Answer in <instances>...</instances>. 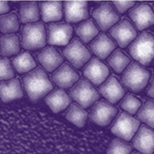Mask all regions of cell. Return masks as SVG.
<instances>
[{
	"label": "cell",
	"instance_id": "cell-1",
	"mask_svg": "<svg viewBox=\"0 0 154 154\" xmlns=\"http://www.w3.org/2000/svg\"><path fill=\"white\" fill-rule=\"evenodd\" d=\"M22 88L32 102L45 97L54 90V85L42 69H35L22 77Z\"/></svg>",
	"mask_w": 154,
	"mask_h": 154
},
{
	"label": "cell",
	"instance_id": "cell-2",
	"mask_svg": "<svg viewBox=\"0 0 154 154\" xmlns=\"http://www.w3.org/2000/svg\"><path fill=\"white\" fill-rule=\"evenodd\" d=\"M152 72L150 69L140 65L139 63H131L120 77L119 83L131 93L140 94L146 89L151 79Z\"/></svg>",
	"mask_w": 154,
	"mask_h": 154
},
{
	"label": "cell",
	"instance_id": "cell-3",
	"mask_svg": "<svg viewBox=\"0 0 154 154\" xmlns=\"http://www.w3.org/2000/svg\"><path fill=\"white\" fill-rule=\"evenodd\" d=\"M128 54L142 66H150L154 60V35L143 31L127 48Z\"/></svg>",
	"mask_w": 154,
	"mask_h": 154
},
{
	"label": "cell",
	"instance_id": "cell-4",
	"mask_svg": "<svg viewBox=\"0 0 154 154\" xmlns=\"http://www.w3.org/2000/svg\"><path fill=\"white\" fill-rule=\"evenodd\" d=\"M47 42L46 28L42 22L24 24L20 45L26 50L43 49Z\"/></svg>",
	"mask_w": 154,
	"mask_h": 154
},
{
	"label": "cell",
	"instance_id": "cell-5",
	"mask_svg": "<svg viewBox=\"0 0 154 154\" xmlns=\"http://www.w3.org/2000/svg\"><path fill=\"white\" fill-rule=\"evenodd\" d=\"M70 99L74 100L76 104L82 108L91 107L99 100L100 94L91 83L83 78L80 79L69 91Z\"/></svg>",
	"mask_w": 154,
	"mask_h": 154
},
{
	"label": "cell",
	"instance_id": "cell-6",
	"mask_svg": "<svg viewBox=\"0 0 154 154\" xmlns=\"http://www.w3.org/2000/svg\"><path fill=\"white\" fill-rule=\"evenodd\" d=\"M140 120L133 116L122 112L117 116L111 126V133L124 142H130L136 135L140 127Z\"/></svg>",
	"mask_w": 154,
	"mask_h": 154
},
{
	"label": "cell",
	"instance_id": "cell-7",
	"mask_svg": "<svg viewBox=\"0 0 154 154\" xmlns=\"http://www.w3.org/2000/svg\"><path fill=\"white\" fill-rule=\"evenodd\" d=\"M63 56L74 67L80 69L91 59V53L78 38H73L63 49Z\"/></svg>",
	"mask_w": 154,
	"mask_h": 154
},
{
	"label": "cell",
	"instance_id": "cell-8",
	"mask_svg": "<svg viewBox=\"0 0 154 154\" xmlns=\"http://www.w3.org/2000/svg\"><path fill=\"white\" fill-rule=\"evenodd\" d=\"M91 17L97 23L100 30L103 32L110 30L119 22L120 19L119 13L110 2L101 3L96 6L91 12Z\"/></svg>",
	"mask_w": 154,
	"mask_h": 154
},
{
	"label": "cell",
	"instance_id": "cell-9",
	"mask_svg": "<svg viewBox=\"0 0 154 154\" xmlns=\"http://www.w3.org/2000/svg\"><path fill=\"white\" fill-rule=\"evenodd\" d=\"M73 28L66 22L48 23L46 29L47 42L50 46H66L71 41Z\"/></svg>",
	"mask_w": 154,
	"mask_h": 154
},
{
	"label": "cell",
	"instance_id": "cell-10",
	"mask_svg": "<svg viewBox=\"0 0 154 154\" xmlns=\"http://www.w3.org/2000/svg\"><path fill=\"white\" fill-rule=\"evenodd\" d=\"M119 109L107 101L98 100L90 110V119L94 123L99 126H108L117 118Z\"/></svg>",
	"mask_w": 154,
	"mask_h": 154
},
{
	"label": "cell",
	"instance_id": "cell-11",
	"mask_svg": "<svg viewBox=\"0 0 154 154\" xmlns=\"http://www.w3.org/2000/svg\"><path fill=\"white\" fill-rule=\"evenodd\" d=\"M109 35L116 41L119 47L125 48L135 41V38L138 37V33L131 21H129L127 18H123L110 29Z\"/></svg>",
	"mask_w": 154,
	"mask_h": 154
},
{
	"label": "cell",
	"instance_id": "cell-12",
	"mask_svg": "<svg viewBox=\"0 0 154 154\" xmlns=\"http://www.w3.org/2000/svg\"><path fill=\"white\" fill-rule=\"evenodd\" d=\"M128 17L133 21L136 30L143 31L154 25V11L146 3H140L134 6L129 11Z\"/></svg>",
	"mask_w": 154,
	"mask_h": 154
},
{
	"label": "cell",
	"instance_id": "cell-13",
	"mask_svg": "<svg viewBox=\"0 0 154 154\" xmlns=\"http://www.w3.org/2000/svg\"><path fill=\"white\" fill-rule=\"evenodd\" d=\"M83 75L90 83L100 86L108 79L110 69L97 58H91L83 67Z\"/></svg>",
	"mask_w": 154,
	"mask_h": 154
},
{
	"label": "cell",
	"instance_id": "cell-14",
	"mask_svg": "<svg viewBox=\"0 0 154 154\" xmlns=\"http://www.w3.org/2000/svg\"><path fill=\"white\" fill-rule=\"evenodd\" d=\"M51 80L59 89H71L80 80L79 73L69 64H63L51 75Z\"/></svg>",
	"mask_w": 154,
	"mask_h": 154
},
{
	"label": "cell",
	"instance_id": "cell-15",
	"mask_svg": "<svg viewBox=\"0 0 154 154\" xmlns=\"http://www.w3.org/2000/svg\"><path fill=\"white\" fill-rule=\"evenodd\" d=\"M132 146L141 154H154V130L146 125L140 126L132 139Z\"/></svg>",
	"mask_w": 154,
	"mask_h": 154
},
{
	"label": "cell",
	"instance_id": "cell-16",
	"mask_svg": "<svg viewBox=\"0 0 154 154\" xmlns=\"http://www.w3.org/2000/svg\"><path fill=\"white\" fill-rule=\"evenodd\" d=\"M99 93L112 105L119 103L126 94L124 88L114 75L108 77V79L99 86Z\"/></svg>",
	"mask_w": 154,
	"mask_h": 154
},
{
	"label": "cell",
	"instance_id": "cell-17",
	"mask_svg": "<svg viewBox=\"0 0 154 154\" xmlns=\"http://www.w3.org/2000/svg\"><path fill=\"white\" fill-rule=\"evenodd\" d=\"M63 10L66 23L83 22L90 17L88 2H64Z\"/></svg>",
	"mask_w": 154,
	"mask_h": 154
},
{
	"label": "cell",
	"instance_id": "cell-18",
	"mask_svg": "<svg viewBox=\"0 0 154 154\" xmlns=\"http://www.w3.org/2000/svg\"><path fill=\"white\" fill-rule=\"evenodd\" d=\"M38 62L47 72H54L64 64V58L54 46H47L37 54Z\"/></svg>",
	"mask_w": 154,
	"mask_h": 154
},
{
	"label": "cell",
	"instance_id": "cell-19",
	"mask_svg": "<svg viewBox=\"0 0 154 154\" xmlns=\"http://www.w3.org/2000/svg\"><path fill=\"white\" fill-rule=\"evenodd\" d=\"M90 49L99 60H105L116 50V43L105 33H101L90 43Z\"/></svg>",
	"mask_w": 154,
	"mask_h": 154
},
{
	"label": "cell",
	"instance_id": "cell-20",
	"mask_svg": "<svg viewBox=\"0 0 154 154\" xmlns=\"http://www.w3.org/2000/svg\"><path fill=\"white\" fill-rule=\"evenodd\" d=\"M24 91L22 85L17 78L0 82V100L4 103L23 97Z\"/></svg>",
	"mask_w": 154,
	"mask_h": 154
},
{
	"label": "cell",
	"instance_id": "cell-21",
	"mask_svg": "<svg viewBox=\"0 0 154 154\" xmlns=\"http://www.w3.org/2000/svg\"><path fill=\"white\" fill-rule=\"evenodd\" d=\"M45 102L53 113H60L69 107L71 99L64 90L57 89L45 96Z\"/></svg>",
	"mask_w": 154,
	"mask_h": 154
},
{
	"label": "cell",
	"instance_id": "cell-22",
	"mask_svg": "<svg viewBox=\"0 0 154 154\" xmlns=\"http://www.w3.org/2000/svg\"><path fill=\"white\" fill-rule=\"evenodd\" d=\"M40 6V14L43 22H58L62 20L64 16L63 3L61 2H42Z\"/></svg>",
	"mask_w": 154,
	"mask_h": 154
},
{
	"label": "cell",
	"instance_id": "cell-23",
	"mask_svg": "<svg viewBox=\"0 0 154 154\" xmlns=\"http://www.w3.org/2000/svg\"><path fill=\"white\" fill-rule=\"evenodd\" d=\"M20 52V40L17 35L0 36V55L8 58L18 55Z\"/></svg>",
	"mask_w": 154,
	"mask_h": 154
},
{
	"label": "cell",
	"instance_id": "cell-24",
	"mask_svg": "<svg viewBox=\"0 0 154 154\" xmlns=\"http://www.w3.org/2000/svg\"><path fill=\"white\" fill-rule=\"evenodd\" d=\"M75 34L84 43H90L99 35V29L93 19H88L76 26Z\"/></svg>",
	"mask_w": 154,
	"mask_h": 154
},
{
	"label": "cell",
	"instance_id": "cell-25",
	"mask_svg": "<svg viewBox=\"0 0 154 154\" xmlns=\"http://www.w3.org/2000/svg\"><path fill=\"white\" fill-rule=\"evenodd\" d=\"M18 18H20V22L24 24L38 22L41 18L38 3L36 2L21 3L20 8H19Z\"/></svg>",
	"mask_w": 154,
	"mask_h": 154
},
{
	"label": "cell",
	"instance_id": "cell-26",
	"mask_svg": "<svg viewBox=\"0 0 154 154\" xmlns=\"http://www.w3.org/2000/svg\"><path fill=\"white\" fill-rule=\"evenodd\" d=\"M13 66L17 73H29L37 69V63L29 52H21L17 55L13 60Z\"/></svg>",
	"mask_w": 154,
	"mask_h": 154
},
{
	"label": "cell",
	"instance_id": "cell-27",
	"mask_svg": "<svg viewBox=\"0 0 154 154\" xmlns=\"http://www.w3.org/2000/svg\"><path fill=\"white\" fill-rule=\"evenodd\" d=\"M88 112L76 103L70 104L65 113V118L71 123L76 125L77 127H83L88 119Z\"/></svg>",
	"mask_w": 154,
	"mask_h": 154
},
{
	"label": "cell",
	"instance_id": "cell-28",
	"mask_svg": "<svg viewBox=\"0 0 154 154\" xmlns=\"http://www.w3.org/2000/svg\"><path fill=\"white\" fill-rule=\"evenodd\" d=\"M20 29L17 13H11L0 17V32L3 35H16Z\"/></svg>",
	"mask_w": 154,
	"mask_h": 154
},
{
	"label": "cell",
	"instance_id": "cell-29",
	"mask_svg": "<svg viewBox=\"0 0 154 154\" xmlns=\"http://www.w3.org/2000/svg\"><path fill=\"white\" fill-rule=\"evenodd\" d=\"M130 64V58L119 49H116L108 59V65L117 74L122 73Z\"/></svg>",
	"mask_w": 154,
	"mask_h": 154
},
{
	"label": "cell",
	"instance_id": "cell-30",
	"mask_svg": "<svg viewBox=\"0 0 154 154\" xmlns=\"http://www.w3.org/2000/svg\"><path fill=\"white\" fill-rule=\"evenodd\" d=\"M138 119L146 124V126L154 129V100L147 99L143 102L137 113Z\"/></svg>",
	"mask_w": 154,
	"mask_h": 154
},
{
	"label": "cell",
	"instance_id": "cell-31",
	"mask_svg": "<svg viewBox=\"0 0 154 154\" xmlns=\"http://www.w3.org/2000/svg\"><path fill=\"white\" fill-rule=\"evenodd\" d=\"M142 101L137 96L133 94H127L122 99L119 103V108H122L125 113L129 115H135L139 112L142 107Z\"/></svg>",
	"mask_w": 154,
	"mask_h": 154
},
{
	"label": "cell",
	"instance_id": "cell-32",
	"mask_svg": "<svg viewBox=\"0 0 154 154\" xmlns=\"http://www.w3.org/2000/svg\"><path fill=\"white\" fill-rule=\"evenodd\" d=\"M133 146L120 139H113L107 147L106 154H131Z\"/></svg>",
	"mask_w": 154,
	"mask_h": 154
},
{
	"label": "cell",
	"instance_id": "cell-33",
	"mask_svg": "<svg viewBox=\"0 0 154 154\" xmlns=\"http://www.w3.org/2000/svg\"><path fill=\"white\" fill-rule=\"evenodd\" d=\"M14 70L12 62L8 58L0 57V82L14 78Z\"/></svg>",
	"mask_w": 154,
	"mask_h": 154
},
{
	"label": "cell",
	"instance_id": "cell-34",
	"mask_svg": "<svg viewBox=\"0 0 154 154\" xmlns=\"http://www.w3.org/2000/svg\"><path fill=\"white\" fill-rule=\"evenodd\" d=\"M112 5L120 14H123L127 11H129V10H131L135 5H136V2H133V1H129V2H127V1H116V2H113Z\"/></svg>",
	"mask_w": 154,
	"mask_h": 154
},
{
	"label": "cell",
	"instance_id": "cell-35",
	"mask_svg": "<svg viewBox=\"0 0 154 154\" xmlns=\"http://www.w3.org/2000/svg\"><path fill=\"white\" fill-rule=\"evenodd\" d=\"M10 10H11V7L8 2H0V17L7 14Z\"/></svg>",
	"mask_w": 154,
	"mask_h": 154
},
{
	"label": "cell",
	"instance_id": "cell-36",
	"mask_svg": "<svg viewBox=\"0 0 154 154\" xmlns=\"http://www.w3.org/2000/svg\"><path fill=\"white\" fill-rule=\"evenodd\" d=\"M146 95L148 96V97L154 99V75L150 79V84H149V87L146 91Z\"/></svg>",
	"mask_w": 154,
	"mask_h": 154
},
{
	"label": "cell",
	"instance_id": "cell-37",
	"mask_svg": "<svg viewBox=\"0 0 154 154\" xmlns=\"http://www.w3.org/2000/svg\"><path fill=\"white\" fill-rule=\"evenodd\" d=\"M131 154H141V153H140V152H132Z\"/></svg>",
	"mask_w": 154,
	"mask_h": 154
}]
</instances>
